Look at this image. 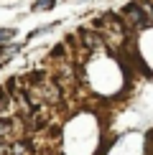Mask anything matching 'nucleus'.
<instances>
[{
  "label": "nucleus",
  "instance_id": "2",
  "mask_svg": "<svg viewBox=\"0 0 153 155\" xmlns=\"http://www.w3.org/2000/svg\"><path fill=\"white\" fill-rule=\"evenodd\" d=\"M18 36L15 28H0V46H5V43H13V38Z\"/></svg>",
  "mask_w": 153,
  "mask_h": 155
},
{
  "label": "nucleus",
  "instance_id": "1",
  "mask_svg": "<svg viewBox=\"0 0 153 155\" xmlns=\"http://www.w3.org/2000/svg\"><path fill=\"white\" fill-rule=\"evenodd\" d=\"M56 3L59 0H36L33 5H31V10L38 13V10H51V8H56Z\"/></svg>",
  "mask_w": 153,
  "mask_h": 155
}]
</instances>
